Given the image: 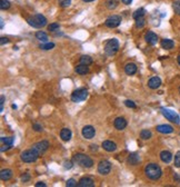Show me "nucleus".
Returning a JSON list of instances; mask_svg holds the SVG:
<instances>
[{"label": "nucleus", "mask_w": 180, "mask_h": 187, "mask_svg": "<svg viewBox=\"0 0 180 187\" xmlns=\"http://www.w3.org/2000/svg\"><path fill=\"white\" fill-rule=\"evenodd\" d=\"M71 136H72V133L69 128H62L60 131V138L63 141H69L71 139Z\"/></svg>", "instance_id": "nucleus-20"}, {"label": "nucleus", "mask_w": 180, "mask_h": 187, "mask_svg": "<svg viewBox=\"0 0 180 187\" xmlns=\"http://www.w3.org/2000/svg\"><path fill=\"white\" fill-rule=\"evenodd\" d=\"M137 65L136 64H134V62H129V64H127V65L125 66V73L128 75V76H132V75H135V73H137Z\"/></svg>", "instance_id": "nucleus-18"}, {"label": "nucleus", "mask_w": 180, "mask_h": 187, "mask_svg": "<svg viewBox=\"0 0 180 187\" xmlns=\"http://www.w3.org/2000/svg\"><path fill=\"white\" fill-rule=\"evenodd\" d=\"M75 71H76L77 73H79V75H86V73H89V67H88L87 65L80 64V65H78L75 68Z\"/></svg>", "instance_id": "nucleus-23"}, {"label": "nucleus", "mask_w": 180, "mask_h": 187, "mask_svg": "<svg viewBox=\"0 0 180 187\" xmlns=\"http://www.w3.org/2000/svg\"><path fill=\"white\" fill-rule=\"evenodd\" d=\"M161 86V79L159 77H152L148 80V87L150 89H158Z\"/></svg>", "instance_id": "nucleus-15"}, {"label": "nucleus", "mask_w": 180, "mask_h": 187, "mask_svg": "<svg viewBox=\"0 0 180 187\" xmlns=\"http://www.w3.org/2000/svg\"><path fill=\"white\" fill-rule=\"evenodd\" d=\"M60 28V24H58V22H52V24H50L49 26H48V30L49 31H56V30H58Z\"/></svg>", "instance_id": "nucleus-35"}, {"label": "nucleus", "mask_w": 180, "mask_h": 187, "mask_svg": "<svg viewBox=\"0 0 180 187\" xmlns=\"http://www.w3.org/2000/svg\"><path fill=\"white\" fill-rule=\"evenodd\" d=\"M39 156H40V155L36 152L33 148H31V149H27V150H25V152L22 153L20 158H21V160L25 162V163H33V162H36V160L38 159Z\"/></svg>", "instance_id": "nucleus-5"}, {"label": "nucleus", "mask_w": 180, "mask_h": 187, "mask_svg": "<svg viewBox=\"0 0 180 187\" xmlns=\"http://www.w3.org/2000/svg\"><path fill=\"white\" fill-rule=\"evenodd\" d=\"M160 45L161 47L164 49H166V50H169V49H172L175 47V42H174V40H171V39H162Z\"/></svg>", "instance_id": "nucleus-22"}, {"label": "nucleus", "mask_w": 180, "mask_h": 187, "mask_svg": "<svg viewBox=\"0 0 180 187\" xmlns=\"http://www.w3.org/2000/svg\"><path fill=\"white\" fill-rule=\"evenodd\" d=\"M84 2H92V1H95V0H82Z\"/></svg>", "instance_id": "nucleus-49"}, {"label": "nucleus", "mask_w": 180, "mask_h": 187, "mask_svg": "<svg viewBox=\"0 0 180 187\" xmlns=\"http://www.w3.org/2000/svg\"><path fill=\"white\" fill-rule=\"evenodd\" d=\"M66 186L67 187H75L77 186V182L75 180L74 178H70L67 180V183H66Z\"/></svg>", "instance_id": "nucleus-38"}, {"label": "nucleus", "mask_w": 180, "mask_h": 187, "mask_svg": "<svg viewBox=\"0 0 180 187\" xmlns=\"http://www.w3.org/2000/svg\"><path fill=\"white\" fill-rule=\"evenodd\" d=\"M145 174L146 176L149 179H151V180H157L162 175V171H161L160 166L158 164L150 163L145 167Z\"/></svg>", "instance_id": "nucleus-1"}, {"label": "nucleus", "mask_w": 180, "mask_h": 187, "mask_svg": "<svg viewBox=\"0 0 180 187\" xmlns=\"http://www.w3.org/2000/svg\"><path fill=\"white\" fill-rule=\"evenodd\" d=\"M78 187H93L95 186V180H93L91 177H88V176H85L80 178V180L78 182L77 184Z\"/></svg>", "instance_id": "nucleus-12"}, {"label": "nucleus", "mask_w": 180, "mask_h": 187, "mask_svg": "<svg viewBox=\"0 0 180 187\" xmlns=\"http://www.w3.org/2000/svg\"><path fill=\"white\" fill-rule=\"evenodd\" d=\"M72 164H74V162H71V160H66L65 163H63V165H65V168L70 169V168H72Z\"/></svg>", "instance_id": "nucleus-42"}, {"label": "nucleus", "mask_w": 180, "mask_h": 187, "mask_svg": "<svg viewBox=\"0 0 180 187\" xmlns=\"http://www.w3.org/2000/svg\"><path fill=\"white\" fill-rule=\"evenodd\" d=\"M32 128L36 130V131H42V126L37 124V122H35V124L32 125Z\"/></svg>", "instance_id": "nucleus-41"}, {"label": "nucleus", "mask_w": 180, "mask_h": 187, "mask_svg": "<svg viewBox=\"0 0 180 187\" xmlns=\"http://www.w3.org/2000/svg\"><path fill=\"white\" fill-rule=\"evenodd\" d=\"M175 166L177 168H180V150L175 155Z\"/></svg>", "instance_id": "nucleus-37"}, {"label": "nucleus", "mask_w": 180, "mask_h": 187, "mask_svg": "<svg viewBox=\"0 0 180 187\" xmlns=\"http://www.w3.org/2000/svg\"><path fill=\"white\" fill-rule=\"evenodd\" d=\"M160 159L166 164H169L172 160V154L169 150H162L160 153Z\"/></svg>", "instance_id": "nucleus-21"}, {"label": "nucleus", "mask_w": 180, "mask_h": 187, "mask_svg": "<svg viewBox=\"0 0 180 187\" xmlns=\"http://www.w3.org/2000/svg\"><path fill=\"white\" fill-rule=\"evenodd\" d=\"M72 162L75 164H77V165H79L80 167L84 168H91L93 165V160L89 156H87L85 154H81V153L75 155L74 157H72Z\"/></svg>", "instance_id": "nucleus-2"}, {"label": "nucleus", "mask_w": 180, "mask_h": 187, "mask_svg": "<svg viewBox=\"0 0 180 187\" xmlns=\"http://www.w3.org/2000/svg\"><path fill=\"white\" fill-rule=\"evenodd\" d=\"M121 1H122V3L123 5H130L131 2H132V0H121Z\"/></svg>", "instance_id": "nucleus-47"}, {"label": "nucleus", "mask_w": 180, "mask_h": 187, "mask_svg": "<svg viewBox=\"0 0 180 187\" xmlns=\"http://www.w3.org/2000/svg\"><path fill=\"white\" fill-rule=\"evenodd\" d=\"M35 186H36V187H40V186H41V187H46L47 185L45 184V183H42V182H38V183H36Z\"/></svg>", "instance_id": "nucleus-46"}, {"label": "nucleus", "mask_w": 180, "mask_h": 187, "mask_svg": "<svg viewBox=\"0 0 180 187\" xmlns=\"http://www.w3.org/2000/svg\"><path fill=\"white\" fill-rule=\"evenodd\" d=\"M36 38L38 39V40L42 41V42H47L48 40V35L44 31H37L36 33Z\"/></svg>", "instance_id": "nucleus-28"}, {"label": "nucleus", "mask_w": 180, "mask_h": 187, "mask_svg": "<svg viewBox=\"0 0 180 187\" xmlns=\"http://www.w3.org/2000/svg\"><path fill=\"white\" fill-rule=\"evenodd\" d=\"M179 94H180V87H179Z\"/></svg>", "instance_id": "nucleus-52"}, {"label": "nucleus", "mask_w": 180, "mask_h": 187, "mask_svg": "<svg viewBox=\"0 0 180 187\" xmlns=\"http://www.w3.org/2000/svg\"><path fill=\"white\" fill-rule=\"evenodd\" d=\"M145 40L147 43H149L150 46H155L156 43L158 42V36L156 35L153 31H148L145 35Z\"/></svg>", "instance_id": "nucleus-13"}, {"label": "nucleus", "mask_w": 180, "mask_h": 187, "mask_svg": "<svg viewBox=\"0 0 180 187\" xmlns=\"http://www.w3.org/2000/svg\"><path fill=\"white\" fill-rule=\"evenodd\" d=\"M151 136H152V133H151L149 129H142L141 131H140V138L144 139V140L150 139Z\"/></svg>", "instance_id": "nucleus-27"}, {"label": "nucleus", "mask_w": 180, "mask_h": 187, "mask_svg": "<svg viewBox=\"0 0 180 187\" xmlns=\"http://www.w3.org/2000/svg\"><path fill=\"white\" fill-rule=\"evenodd\" d=\"M172 8H174L175 14H177L178 16H180V0L174 1V3H172Z\"/></svg>", "instance_id": "nucleus-31"}, {"label": "nucleus", "mask_w": 180, "mask_h": 187, "mask_svg": "<svg viewBox=\"0 0 180 187\" xmlns=\"http://www.w3.org/2000/svg\"><path fill=\"white\" fill-rule=\"evenodd\" d=\"M27 22L33 28H42L47 24V19L46 17L42 16L41 14H37L29 17L27 19Z\"/></svg>", "instance_id": "nucleus-3"}, {"label": "nucleus", "mask_w": 180, "mask_h": 187, "mask_svg": "<svg viewBox=\"0 0 180 187\" xmlns=\"http://www.w3.org/2000/svg\"><path fill=\"white\" fill-rule=\"evenodd\" d=\"M114 126H115L116 129L122 130L127 127V120L123 117H117L115 119V122H114Z\"/></svg>", "instance_id": "nucleus-14"}, {"label": "nucleus", "mask_w": 180, "mask_h": 187, "mask_svg": "<svg viewBox=\"0 0 180 187\" xmlns=\"http://www.w3.org/2000/svg\"><path fill=\"white\" fill-rule=\"evenodd\" d=\"M139 156L137 154H131L129 155V157H128V163L130 164V165H137V164L139 163Z\"/></svg>", "instance_id": "nucleus-26"}, {"label": "nucleus", "mask_w": 180, "mask_h": 187, "mask_svg": "<svg viewBox=\"0 0 180 187\" xmlns=\"http://www.w3.org/2000/svg\"><path fill=\"white\" fill-rule=\"evenodd\" d=\"M111 171V163L109 160H100L98 164V173L101 175H108Z\"/></svg>", "instance_id": "nucleus-9"}, {"label": "nucleus", "mask_w": 180, "mask_h": 187, "mask_svg": "<svg viewBox=\"0 0 180 187\" xmlns=\"http://www.w3.org/2000/svg\"><path fill=\"white\" fill-rule=\"evenodd\" d=\"M81 134H82V137L86 139H92L96 135V129L92 127V126H85V127L82 128L81 130Z\"/></svg>", "instance_id": "nucleus-11"}, {"label": "nucleus", "mask_w": 180, "mask_h": 187, "mask_svg": "<svg viewBox=\"0 0 180 187\" xmlns=\"http://www.w3.org/2000/svg\"><path fill=\"white\" fill-rule=\"evenodd\" d=\"M70 3H71V0H59V5H60V7H62V8L69 7Z\"/></svg>", "instance_id": "nucleus-36"}, {"label": "nucleus", "mask_w": 180, "mask_h": 187, "mask_svg": "<svg viewBox=\"0 0 180 187\" xmlns=\"http://www.w3.org/2000/svg\"><path fill=\"white\" fill-rule=\"evenodd\" d=\"M0 8L1 10H7L10 8V2L8 0H0Z\"/></svg>", "instance_id": "nucleus-33"}, {"label": "nucleus", "mask_w": 180, "mask_h": 187, "mask_svg": "<svg viewBox=\"0 0 180 187\" xmlns=\"http://www.w3.org/2000/svg\"><path fill=\"white\" fill-rule=\"evenodd\" d=\"M79 61H80V64H82V65L90 66L91 64H92V58L90 57V56H87V55H84V56L80 57Z\"/></svg>", "instance_id": "nucleus-25"}, {"label": "nucleus", "mask_w": 180, "mask_h": 187, "mask_svg": "<svg viewBox=\"0 0 180 187\" xmlns=\"http://www.w3.org/2000/svg\"><path fill=\"white\" fill-rule=\"evenodd\" d=\"M88 97V90L86 88H78L71 94V100L74 103H80V101L86 100Z\"/></svg>", "instance_id": "nucleus-6"}, {"label": "nucleus", "mask_w": 180, "mask_h": 187, "mask_svg": "<svg viewBox=\"0 0 180 187\" xmlns=\"http://www.w3.org/2000/svg\"><path fill=\"white\" fill-rule=\"evenodd\" d=\"M90 147H91L90 149H91L92 152H93V150H98V147H97V145H91Z\"/></svg>", "instance_id": "nucleus-48"}, {"label": "nucleus", "mask_w": 180, "mask_h": 187, "mask_svg": "<svg viewBox=\"0 0 180 187\" xmlns=\"http://www.w3.org/2000/svg\"><path fill=\"white\" fill-rule=\"evenodd\" d=\"M14 137H1V143L2 144H7V145H10L12 146L14 144Z\"/></svg>", "instance_id": "nucleus-34"}, {"label": "nucleus", "mask_w": 180, "mask_h": 187, "mask_svg": "<svg viewBox=\"0 0 180 187\" xmlns=\"http://www.w3.org/2000/svg\"><path fill=\"white\" fill-rule=\"evenodd\" d=\"M49 146H50V144H49V141L48 140H41V141H38V143H36L31 148L35 149L36 152L38 153V154L41 156V155L45 154V153L48 150Z\"/></svg>", "instance_id": "nucleus-8"}, {"label": "nucleus", "mask_w": 180, "mask_h": 187, "mask_svg": "<svg viewBox=\"0 0 180 187\" xmlns=\"http://www.w3.org/2000/svg\"><path fill=\"white\" fill-rule=\"evenodd\" d=\"M145 15H146V9L145 8H139V9H137L134 14H132V18L136 20V19H138V18L145 17Z\"/></svg>", "instance_id": "nucleus-24"}, {"label": "nucleus", "mask_w": 180, "mask_h": 187, "mask_svg": "<svg viewBox=\"0 0 180 187\" xmlns=\"http://www.w3.org/2000/svg\"><path fill=\"white\" fill-rule=\"evenodd\" d=\"M0 178H1V180H3V182L10 180V179L12 178V171L8 169V168L2 169V171H0Z\"/></svg>", "instance_id": "nucleus-19"}, {"label": "nucleus", "mask_w": 180, "mask_h": 187, "mask_svg": "<svg viewBox=\"0 0 180 187\" xmlns=\"http://www.w3.org/2000/svg\"><path fill=\"white\" fill-rule=\"evenodd\" d=\"M30 180V175L28 173H26V174H24L21 176V182L22 183H27V182H29Z\"/></svg>", "instance_id": "nucleus-40"}, {"label": "nucleus", "mask_w": 180, "mask_h": 187, "mask_svg": "<svg viewBox=\"0 0 180 187\" xmlns=\"http://www.w3.org/2000/svg\"><path fill=\"white\" fill-rule=\"evenodd\" d=\"M9 42V39L7 38V37H1V39H0V43L1 45H5V43H8Z\"/></svg>", "instance_id": "nucleus-45"}, {"label": "nucleus", "mask_w": 180, "mask_h": 187, "mask_svg": "<svg viewBox=\"0 0 180 187\" xmlns=\"http://www.w3.org/2000/svg\"><path fill=\"white\" fill-rule=\"evenodd\" d=\"M125 105L127 106V107H129V108H132V109H135L137 107L136 104H135L132 100H126L125 101Z\"/></svg>", "instance_id": "nucleus-39"}, {"label": "nucleus", "mask_w": 180, "mask_h": 187, "mask_svg": "<svg viewBox=\"0 0 180 187\" xmlns=\"http://www.w3.org/2000/svg\"><path fill=\"white\" fill-rule=\"evenodd\" d=\"M120 24H121V17L118 16V15H114V16L108 17L106 19V21H105V24L108 28H117Z\"/></svg>", "instance_id": "nucleus-10"}, {"label": "nucleus", "mask_w": 180, "mask_h": 187, "mask_svg": "<svg viewBox=\"0 0 180 187\" xmlns=\"http://www.w3.org/2000/svg\"><path fill=\"white\" fill-rule=\"evenodd\" d=\"M156 129H157V131H159V133L161 134H171L174 133V127L172 126H170V125H158L157 127H156Z\"/></svg>", "instance_id": "nucleus-16"}, {"label": "nucleus", "mask_w": 180, "mask_h": 187, "mask_svg": "<svg viewBox=\"0 0 180 187\" xmlns=\"http://www.w3.org/2000/svg\"><path fill=\"white\" fill-rule=\"evenodd\" d=\"M145 24H146V20H145V18H144V17L136 19V28H138V29H141V28H144Z\"/></svg>", "instance_id": "nucleus-32"}, {"label": "nucleus", "mask_w": 180, "mask_h": 187, "mask_svg": "<svg viewBox=\"0 0 180 187\" xmlns=\"http://www.w3.org/2000/svg\"><path fill=\"white\" fill-rule=\"evenodd\" d=\"M106 7L109 10H114V9H116L118 7V1L117 0H107Z\"/></svg>", "instance_id": "nucleus-29"}, {"label": "nucleus", "mask_w": 180, "mask_h": 187, "mask_svg": "<svg viewBox=\"0 0 180 187\" xmlns=\"http://www.w3.org/2000/svg\"><path fill=\"white\" fill-rule=\"evenodd\" d=\"M161 113L164 115V117L166 119H168L169 122H174V124H180V117L179 115L176 113V111L171 110V109H168V108H161Z\"/></svg>", "instance_id": "nucleus-7"}, {"label": "nucleus", "mask_w": 180, "mask_h": 187, "mask_svg": "<svg viewBox=\"0 0 180 187\" xmlns=\"http://www.w3.org/2000/svg\"><path fill=\"white\" fill-rule=\"evenodd\" d=\"M9 148H11V146H10V145L3 144L2 146H1V148H0V150H1V152H5V150H8Z\"/></svg>", "instance_id": "nucleus-44"}, {"label": "nucleus", "mask_w": 180, "mask_h": 187, "mask_svg": "<svg viewBox=\"0 0 180 187\" xmlns=\"http://www.w3.org/2000/svg\"><path fill=\"white\" fill-rule=\"evenodd\" d=\"M52 48H55V43L54 42H45L40 45V49H42V50H50Z\"/></svg>", "instance_id": "nucleus-30"}, {"label": "nucleus", "mask_w": 180, "mask_h": 187, "mask_svg": "<svg viewBox=\"0 0 180 187\" xmlns=\"http://www.w3.org/2000/svg\"><path fill=\"white\" fill-rule=\"evenodd\" d=\"M3 104H5V96H1V100H0V111H3Z\"/></svg>", "instance_id": "nucleus-43"}, {"label": "nucleus", "mask_w": 180, "mask_h": 187, "mask_svg": "<svg viewBox=\"0 0 180 187\" xmlns=\"http://www.w3.org/2000/svg\"><path fill=\"white\" fill-rule=\"evenodd\" d=\"M177 61H178V64H179V66H180V55L178 56V58H177Z\"/></svg>", "instance_id": "nucleus-51"}, {"label": "nucleus", "mask_w": 180, "mask_h": 187, "mask_svg": "<svg viewBox=\"0 0 180 187\" xmlns=\"http://www.w3.org/2000/svg\"><path fill=\"white\" fill-rule=\"evenodd\" d=\"M118 49H119V41L117 39H109L105 45V52L108 56H114L117 54Z\"/></svg>", "instance_id": "nucleus-4"}, {"label": "nucleus", "mask_w": 180, "mask_h": 187, "mask_svg": "<svg viewBox=\"0 0 180 187\" xmlns=\"http://www.w3.org/2000/svg\"><path fill=\"white\" fill-rule=\"evenodd\" d=\"M0 27H1V29L3 28V20L1 19V24H0Z\"/></svg>", "instance_id": "nucleus-50"}, {"label": "nucleus", "mask_w": 180, "mask_h": 187, "mask_svg": "<svg viewBox=\"0 0 180 187\" xmlns=\"http://www.w3.org/2000/svg\"><path fill=\"white\" fill-rule=\"evenodd\" d=\"M102 148L105 149V150H107V152H115L116 149H117V145H116V143H114V141L111 140H105L102 141Z\"/></svg>", "instance_id": "nucleus-17"}]
</instances>
